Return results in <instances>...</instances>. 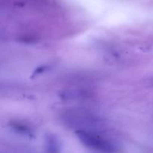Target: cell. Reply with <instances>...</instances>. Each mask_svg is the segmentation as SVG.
Segmentation results:
<instances>
[{
    "instance_id": "cell-3",
    "label": "cell",
    "mask_w": 153,
    "mask_h": 153,
    "mask_svg": "<svg viewBox=\"0 0 153 153\" xmlns=\"http://www.w3.org/2000/svg\"><path fill=\"white\" fill-rule=\"evenodd\" d=\"M46 149L49 153H59V142L53 136H49L46 138Z\"/></svg>"
},
{
    "instance_id": "cell-1",
    "label": "cell",
    "mask_w": 153,
    "mask_h": 153,
    "mask_svg": "<svg viewBox=\"0 0 153 153\" xmlns=\"http://www.w3.org/2000/svg\"><path fill=\"white\" fill-rule=\"evenodd\" d=\"M78 138L86 147L101 153H117L119 146L108 138L91 130H78Z\"/></svg>"
},
{
    "instance_id": "cell-2",
    "label": "cell",
    "mask_w": 153,
    "mask_h": 153,
    "mask_svg": "<svg viewBox=\"0 0 153 153\" xmlns=\"http://www.w3.org/2000/svg\"><path fill=\"white\" fill-rule=\"evenodd\" d=\"M63 119L72 127L79 128V130H87L98 125L100 123V119L94 115L79 110L67 111L64 114Z\"/></svg>"
}]
</instances>
